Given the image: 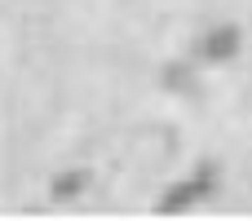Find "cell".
I'll list each match as a JSON object with an SVG mask.
<instances>
[{
    "label": "cell",
    "mask_w": 252,
    "mask_h": 221,
    "mask_svg": "<svg viewBox=\"0 0 252 221\" xmlns=\"http://www.w3.org/2000/svg\"><path fill=\"white\" fill-rule=\"evenodd\" d=\"M213 190H217V168H213V164H199L190 177L173 182V186L159 195L155 213H190V208H195V204H204Z\"/></svg>",
    "instance_id": "1"
},
{
    "label": "cell",
    "mask_w": 252,
    "mask_h": 221,
    "mask_svg": "<svg viewBox=\"0 0 252 221\" xmlns=\"http://www.w3.org/2000/svg\"><path fill=\"white\" fill-rule=\"evenodd\" d=\"M239 44H244L239 27L221 22V27H213V31H204V35L195 40V58L208 62V66H221V62H230V58L239 53Z\"/></svg>",
    "instance_id": "2"
},
{
    "label": "cell",
    "mask_w": 252,
    "mask_h": 221,
    "mask_svg": "<svg viewBox=\"0 0 252 221\" xmlns=\"http://www.w3.org/2000/svg\"><path fill=\"white\" fill-rule=\"evenodd\" d=\"M84 182H89V173H62V177L53 182V199H71V195H80Z\"/></svg>",
    "instance_id": "3"
}]
</instances>
